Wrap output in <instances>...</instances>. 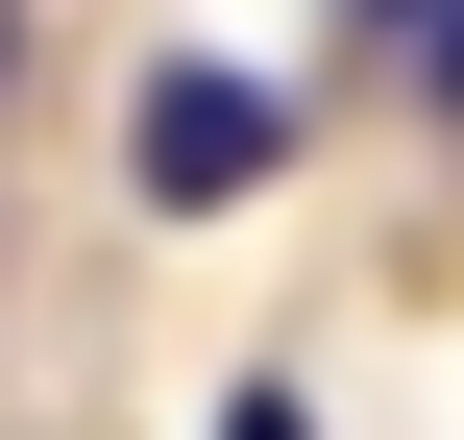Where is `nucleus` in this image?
<instances>
[{
    "label": "nucleus",
    "mask_w": 464,
    "mask_h": 440,
    "mask_svg": "<svg viewBox=\"0 0 464 440\" xmlns=\"http://www.w3.org/2000/svg\"><path fill=\"white\" fill-rule=\"evenodd\" d=\"M122 171H147V220H220V196H269V171H294V73H245V49H171V73L122 98Z\"/></svg>",
    "instance_id": "1"
},
{
    "label": "nucleus",
    "mask_w": 464,
    "mask_h": 440,
    "mask_svg": "<svg viewBox=\"0 0 464 440\" xmlns=\"http://www.w3.org/2000/svg\"><path fill=\"white\" fill-rule=\"evenodd\" d=\"M416 98H440V122H464V0H440V24H416Z\"/></svg>",
    "instance_id": "2"
},
{
    "label": "nucleus",
    "mask_w": 464,
    "mask_h": 440,
    "mask_svg": "<svg viewBox=\"0 0 464 440\" xmlns=\"http://www.w3.org/2000/svg\"><path fill=\"white\" fill-rule=\"evenodd\" d=\"M367 24H440V0H367Z\"/></svg>",
    "instance_id": "3"
},
{
    "label": "nucleus",
    "mask_w": 464,
    "mask_h": 440,
    "mask_svg": "<svg viewBox=\"0 0 464 440\" xmlns=\"http://www.w3.org/2000/svg\"><path fill=\"white\" fill-rule=\"evenodd\" d=\"M0 73H24V0H0Z\"/></svg>",
    "instance_id": "4"
}]
</instances>
